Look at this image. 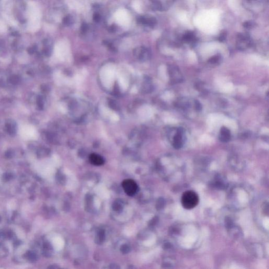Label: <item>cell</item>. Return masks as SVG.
Wrapping results in <instances>:
<instances>
[{
  "instance_id": "obj_14",
  "label": "cell",
  "mask_w": 269,
  "mask_h": 269,
  "mask_svg": "<svg viewBox=\"0 0 269 269\" xmlns=\"http://www.w3.org/2000/svg\"><path fill=\"white\" fill-rule=\"evenodd\" d=\"M130 248L127 245H123L122 248H121V251H122L124 253H127L129 252Z\"/></svg>"
},
{
  "instance_id": "obj_5",
  "label": "cell",
  "mask_w": 269,
  "mask_h": 269,
  "mask_svg": "<svg viewBox=\"0 0 269 269\" xmlns=\"http://www.w3.org/2000/svg\"><path fill=\"white\" fill-rule=\"evenodd\" d=\"M134 55L142 61H145L149 59L150 53L148 50L145 47H141L137 48L134 51Z\"/></svg>"
},
{
  "instance_id": "obj_15",
  "label": "cell",
  "mask_w": 269,
  "mask_h": 269,
  "mask_svg": "<svg viewBox=\"0 0 269 269\" xmlns=\"http://www.w3.org/2000/svg\"><path fill=\"white\" fill-rule=\"evenodd\" d=\"M88 27L87 24L85 23L82 24L81 26V31L83 33H85L87 31Z\"/></svg>"
},
{
  "instance_id": "obj_22",
  "label": "cell",
  "mask_w": 269,
  "mask_h": 269,
  "mask_svg": "<svg viewBox=\"0 0 269 269\" xmlns=\"http://www.w3.org/2000/svg\"><path fill=\"white\" fill-rule=\"evenodd\" d=\"M196 107L197 110H200L201 109V105L198 101H196Z\"/></svg>"
},
{
  "instance_id": "obj_18",
  "label": "cell",
  "mask_w": 269,
  "mask_h": 269,
  "mask_svg": "<svg viewBox=\"0 0 269 269\" xmlns=\"http://www.w3.org/2000/svg\"><path fill=\"white\" fill-rule=\"evenodd\" d=\"M164 200L163 199H159V201H158V207L159 209H161L162 207H163L164 205Z\"/></svg>"
},
{
  "instance_id": "obj_4",
  "label": "cell",
  "mask_w": 269,
  "mask_h": 269,
  "mask_svg": "<svg viewBox=\"0 0 269 269\" xmlns=\"http://www.w3.org/2000/svg\"><path fill=\"white\" fill-rule=\"evenodd\" d=\"M184 129L179 128L175 134L173 139V146L175 149L181 148L184 145Z\"/></svg>"
},
{
  "instance_id": "obj_1",
  "label": "cell",
  "mask_w": 269,
  "mask_h": 269,
  "mask_svg": "<svg viewBox=\"0 0 269 269\" xmlns=\"http://www.w3.org/2000/svg\"><path fill=\"white\" fill-rule=\"evenodd\" d=\"M199 202V197L195 191L188 190L184 192L182 197V207L186 209H191L195 208Z\"/></svg>"
},
{
  "instance_id": "obj_21",
  "label": "cell",
  "mask_w": 269,
  "mask_h": 269,
  "mask_svg": "<svg viewBox=\"0 0 269 269\" xmlns=\"http://www.w3.org/2000/svg\"><path fill=\"white\" fill-rule=\"evenodd\" d=\"M225 37H226V34H225V33H222V34L220 35L219 40L220 41H224V40H225Z\"/></svg>"
},
{
  "instance_id": "obj_17",
  "label": "cell",
  "mask_w": 269,
  "mask_h": 269,
  "mask_svg": "<svg viewBox=\"0 0 269 269\" xmlns=\"http://www.w3.org/2000/svg\"><path fill=\"white\" fill-rule=\"evenodd\" d=\"M219 56H215L212 57L210 59V62L211 63H216V62H218V61H219Z\"/></svg>"
},
{
  "instance_id": "obj_10",
  "label": "cell",
  "mask_w": 269,
  "mask_h": 269,
  "mask_svg": "<svg viewBox=\"0 0 269 269\" xmlns=\"http://www.w3.org/2000/svg\"><path fill=\"white\" fill-rule=\"evenodd\" d=\"M74 23V19L70 15L66 16L63 20V23L66 26H70Z\"/></svg>"
},
{
  "instance_id": "obj_13",
  "label": "cell",
  "mask_w": 269,
  "mask_h": 269,
  "mask_svg": "<svg viewBox=\"0 0 269 269\" xmlns=\"http://www.w3.org/2000/svg\"><path fill=\"white\" fill-rule=\"evenodd\" d=\"M194 38V35L193 33L188 32L186 34H185L184 37V39L185 41H191L193 40Z\"/></svg>"
},
{
  "instance_id": "obj_7",
  "label": "cell",
  "mask_w": 269,
  "mask_h": 269,
  "mask_svg": "<svg viewBox=\"0 0 269 269\" xmlns=\"http://www.w3.org/2000/svg\"><path fill=\"white\" fill-rule=\"evenodd\" d=\"M137 22L139 23L146 25L150 27H153L156 24V20L155 18H147L144 16H141L138 18Z\"/></svg>"
},
{
  "instance_id": "obj_2",
  "label": "cell",
  "mask_w": 269,
  "mask_h": 269,
  "mask_svg": "<svg viewBox=\"0 0 269 269\" xmlns=\"http://www.w3.org/2000/svg\"><path fill=\"white\" fill-rule=\"evenodd\" d=\"M123 189L129 196H133L137 192L138 186L132 179H126L122 183Z\"/></svg>"
},
{
  "instance_id": "obj_19",
  "label": "cell",
  "mask_w": 269,
  "mask_h": 269,
  "mask_svg": "<svg viewBox=\"0 0 269 269\" xmlns=\"http://www.w3.org/2000/svg\"><path fill=\"white\" fill-rule=\"evenodd\" d=\"M252 24L253 23L252 22H246L244 24V27H246V28H250V27H252Z\"/></svg>"
},
{
  "instance_id": "obj_3",
  "label": "cell",
  "mask_w": 269,
  "mask_h": 269,
  "mask_svg": "<svg viewBox=\"0 0 269 269\" xmlns=\"http://www.w3.org/2000/svg\"><path fill=\"white\" fill-rule=\"evenodd\" d=\"M168 70L171 82L177 83H180L182 81L183 77L178 67L174 65H172L170 66Z\"/></svg>"
},
{
  "instance_id": "obj_6",
  "label": "cell",
  "mask_w": 269,
  "mask_h": 269,
  "mask_svg": "<svg viewBox=\"0 0 269 269\" xmlns=\"http://www.w3.org/2000/svg\"><path fill=\"white\" fill-rule=\"evenodd\" d=\"M91 164L95 166H101L104 164V159L101 156L96 154H91L89 157Z\"/></svg>"
},
{
  "instance_id": "obj_8",
  "label": "cell",
  "mask_w": 269,
  "mask_h": 269,
  "mask_svg": "<svg viewBox=\"0 0 269 269\" xmlns=\"http://www.w3.org/2000/svg\"><path fill=\"white\" fill-rule=\"evenodd\" d=\"M231 138V132L228 128L222 127L220 130V139L223 142H228Z\"/></svg>"
},
{
  "instance_id": "obj_16",
  "label": "cell",
  "mask_w": 269,
  "mask_h": 269,
  "mask_svg": "<svg viewBox=\"0 0 269 269\" xmlns=\"http://www.w3.org/2000/svg\"><path fill=\"white\" fill-rule=\"evenodd\" d=\"M100 15L98 13H95L94 14V16H93V20H94L95 22H100Z\"/></svg>"
},
{
  "instance_id": "obj_11",
  "label": "cell",
  "mask_w": 269,
  "mask_h": 269,
  "mask_svg": "<svg viewBox=\"0 0 269 269\" xmlns=\"http://www.w3.org/2000/svg\"><path fill=\"white\" fill-rule=\"evenodd\" d=\"M105 239V233L104 230H100L99 231L98 233L97 234V240L98 241V243H102L104 241Z\"/></svg>"
},
{
  "instance_id": "obj_20",
  "label": "cell",
  "mask_w": 269,
  "mask_h": 269,
  "mask_svg": "<svg viewBox=\"0 0 269 269\" xmlns=\"http://www.w3.org/2000/svg\"><path fill=\"white\" fill-rule=\"evenodd\" d=\"M116 27H115V26H114V25H111V27L109 28V29H108V30H109V31L110 32L113 33L115 32L116 31Z\"/></svg>"
},
{
  "instance_id": "obj_12",
  "label": "cell",
  "mask_w": 269,
  "mask_h": 269,
  "mask_svg": "<svg viewBox=\"0 0 269 269\" xmlns=\"http://www.w3.org/2000/svg\"><path fill=\"white\" fill-rule=\"evenodd\" d=\"M113 209H114L115 210L118 211L122 210L123 205L122 204V203L120 202V201H115L114 203L113 204Z\"/></svg>"
},
{
  "instance_id": "obj_9",
  "label": "cell",
  "mask_w": 269,
  "mask_h": 269,
  "mask_svg": "<svg viewBox=\"0 0 269 269\" xmlns=\"http://www.w3.org/2000/svg\"><path fill=\"white\" fill-rule=\"evenodd\" d=\"M238 38H239L238 43H239V46L240 48H244L245 47L248 46V45L250 44V41H249V38L247 35L240 34L239 35Z\"/></svg>"
}]
</instances>
